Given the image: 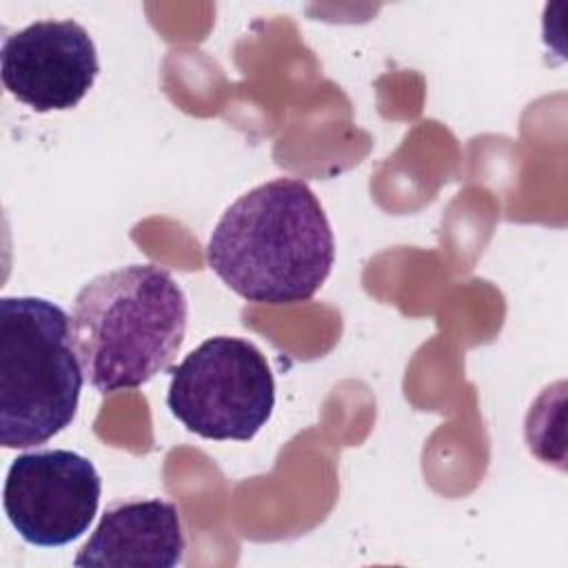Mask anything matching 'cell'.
<instances>
[{"label": "cell", "mask_w": 568, "mask_h": 568, "mask_svg": "<svg viewBox=\"0 0 568 568\" xmlns=\"http://www.w3.org/2000/svg\"><path fill=\"white\" fill-rule=\"evenodd\" d=\"M211 271L240 297L260 304L311 300L335 260L331 222L311 186L275 178L240 195L206 244Z\"/></svg>", "instance_id": "1"}, {"label": "cell", "mask_w": 568, "mask_h": 568, "mask_svg": "<svg viewBox=\"0 0 568 568\" xmlns=\"http://www.w3.org/2000/svg\"><path fill=\"white\" fill-rule=\"evenodd\" d=\"M186 320V295L162 266L129 264L95 275L80 288L71 311V337L84 377L102 395L140 388L169 368Z\"/></svg>", "instance_id": "2"}, {"label": "cell", "mask_w": 568, "mask_h": 568, "mask_svg": "<svg viewBox=\"0 0 568 568\" xmlns=\"http://www.w3.org/2000/svg\"><path fill=\"white\" fill-rule=\"evenodd\" d=\"M84 373L62 306L36 295L0 300V444L31 448L78 413Z\"/></svg>", "instance_id": "3"}, {"label": "cell", "mask_w": 568, "mask_h": 568, "mask_svg": "<svg viewBox=\"0 0 568 568\" xmlns=\"http://www.w3.org/2000/svg\"><path fill=\"white\" fill-rule=\"evenodd\" d=\"M166 406L200 437L248 442L271 419L275 379L253 342L215 335L171 368Z\"/></svg>", "instance_id": "4"}, {"label": "cell", "mask_w": 568, "mask_h": 568, "mask_svg": "<svg viewBox=\"0 0 568 568\" xmlns=\"http://www.w3.org/2000/svg\"><path fill=\"white\" fill-rule=\"evenodd\" d=\"M100 493V475L84 455L40 448L11 462L2 504L7 519L27 544L58 548L89 530Z\"/></svg>", "instance_id": "5"}, {"label": "cell", "mask_w": 568, "mask_h": 568, "mask_svg": "<svg viewBox=\"0 0 568 568\" xmlns=\"http://www.w3.org/2000/svg\"><path fill=\"white\" fill-rule=\"evenodd\" d=\"M98 71L95 44L75 20H36L2 42V84L38 113L78 106Z\"/></svg>", "instance_id": "6"}, {"label": "cell", "mask_w": 568, "mask_h": 568, "mask_svg": "<svg viewBox=\"0 0 568 568\" xmlns=\"http://www.w3.org/2000/svg\"><path fill=\"white\" fill-rule=\"evenodd\" d=\"M184 550L186 541L175 504L158 497L120 499L104 510L73 566L173 568L182 564Z\"/></svg>", "instance_id": "7"}]
</instances>
